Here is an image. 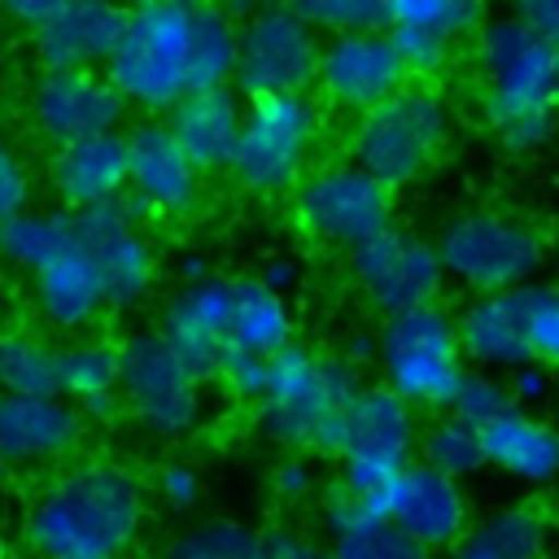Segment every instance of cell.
<instances>
[{
  "mask_svg": "<svg viewBox=\"0 0 559 559\" xmlns=\"http://www.w3.org/2000/svg\"><path fill=\"white\" fill-rule=\"evenodd\" d=\"M432 245L445 266V280L463 284L472 297L537 284V271L546 266V236L528 218L507 210L454 214Z\"/></svg>",
  "mask_w": 559,
  "mask_h": 559,
  "instance_id": "cell-6",
  "label": "cell"
},
{
  "mask_svg": "<svg viewBox=\"0 0 559 559\" xmlns=\"http://www.w3.org/2000/svg\"><path fill=\"white\" fill-rule=\"evenodd\" d=\"M0 559H4V542H0Z\"/></svg>",
  "mask_w": 559,
  "mask_h": 559,
  "instance_id": "cell-48",
  "label": "cell"
},
{
  "mask_svg": "<svg viewBox=\"0 0 559 559\" xmlns=\"http://www.w3.org/2000/svg\"><path fill=\"white\" fill-rule=\"evenodd\" d=\"M0 393L61 397V345L35 328L0 332Z\"/></svg>",
  "mask_w": 559,
  "mask_h": 559,
  "instance_id": "cell-30",
  "label": "cell"
},
{
  "mask_svg": "<svg viewBox=\"0 0 559 559\" xmlns=\"http://www.w3.org/2000/svg\"><path fill=\"white\" fill-rule=\"evenodd\" d=\"M406 83L411 79L402 70V57H397V48L384 31L323 39L314 87L323 92V100L332 109H345V114L362 118V114L380 109L384 100H393Z\"/></svg>",
  "mask_w": 559,
  "mask_h": 559,
  "instance_id": "cell-16",
  "label": "cell"
},
{
  "mask_svg": "<svg viewBox=\"0 0 559 559\" xmlns=\"http://www.w3.org/2000/svg\"><path fill=\"white\" fill-rule=\"evenodd\" d=\"M480 441H485V467H498L520 485L559 480V428L546 424L542 415L511 406L489 428H480Z\"/></svg>",
  "mask_w": 559,
  "mask_h": 559,
  "instance_id": "cell-25",
  "label": "cell"
},
{
  "mask_svg": "<svg viewBox=\"0 0 559 559\" xmlns=\"http://www.w3.org/2000/svg\"><path fill=\"white\" fill-rule=\"evenodd\" d=\"M323 135V109L310 92L301 96H258L245 105L240 144L231 157V175L240 188L258 197L293 192L306 179V162Z\"/></svg>",
  "mask_w": 559,
  "mask_h": 559,
  "instance_id": "cell-8",
  "label": "cell"
},
{
  "mask_svg": "<svg viewBox=\"0 0 559 559\" xmlns=\"http://www.w3.org/2000/svg\"><path fill=\"white\" fill-rule=\"evenodd\" d=\"M66 245H74V214L70 210H22L17 218L0 223V262L13 271L35 275Z\"/></svg>",
  "mask_w": 559,
  "mask_h": 559,
  "instance_id": "cell-31",
  "label": "cell"
},
{
  "mask_svg": "<svg viewBox=\"0 0 559 559\" xmlns=\"http://www.w3.org/2000/svg\"><path fill=\"white\" fill-rule=\"evenodd\" d=\"M271 498L280 507H301L310 498H323L319 489V472L310 463V454H284L275 467H271Z\"/></svg>",
  "mask_w": 559,
  "mask_h": 559,
  "instance_id": "cell-39",
  "label": "cell"
},
{
  "mask_svg": "<svg viewBox=\"0 0 559 559\" xmlns=\"http://www.w3.org/2000/svg\"><path fill=\"white\" fill-rule=\"evenodd\" d=\"M537 39H546L555 52H559V0H524L511 9Z\"/></svg>",
  "mask_w": 559,
  "mask_h": 559,
  "instance_id": "cell-44",
  "label": "cell"
},
{
  "mask_svg": "<svg viewBox=\"0 0 559 559\" xmlns=\"http://www.w3.org/2000/svg\"><path fill=\"white\" fill-rule=\"evenodd\" d=\"M118 393L131 419L157 441H179L201 424V376H192L157 332H135L122 341Z\"/></svg>",
  "mask_w": 559,
  "mask_h": 559,
  "instance_id": "cell-12",
  "label": "cell"
},
{
  "mask_svg": "<svg viewBox=\"0 0 559 559\" xmlns=\"http://www.w3.org/2000/svg\"><path fill=\"white\" fill-rule=\"evenodd\" d=\"M26 118L44 140L66 148V144L92 140V135L122 131L127 100L114 92V83L100 70H87V74H35V83L26 92Z\"/></svg>",
  "mask_w": 559,
  "mask_h": 559,
  "instance_id": "cell-15",
  "label": "cell"
},
{
  "mask_svg": "<svg viewBox=\"0 0 559 559\" xmlns=\"http://www.w3.org/2000/svg\"><path fill=\"white\" fill-rule=\"evenodd\" d=\"M122 345L74 336L61 345V397L83 415H109L122 402Z\"/></svg>",
  "mask_w": 559,
  "mask_h": 559,
  "instance_id": "cell-26",
  "label": "cell"
},
{
  "mask_svg": "<svg viewBox=\"0 0 559 559\" xmlns=\"http://www.w3.org/2000/svg\"><path fill=\"white\" fill-rule=\"evenodd\" d=\"M376 362H380V384L393 389L415 411L419 406L445 411L467 376L454 314L441 301L384 319V328L376 332Z\"/></svg>",
  "mask_w": 559,
  "mask_h": 559,
  "instance_id": "cell-7",
  "label": "cell"
},
{
  "mask_svg": "<svg viewBox=\"0 0 559 559\" xmlns=\"http://www.w3.org/2000/svg\"><path fill=\"white\" fill-rule=\"evenodd\" d=\"M546 542L550 520L533 502H511L476 520L445 559H546Z\"/></svg>",
  "mask_w": 559,
  "mask_h": 559,
  "instance_id": "cell-28",
  "label": "cell"
},
{
  "mask_svg": "<svg viewBox=\"0 0 559 559\" xmlns=\"http://www.w3.org/2000/svg\"><path fill=\"white\" fill-rule=\"evenodd\" d=\"M507 389H511V402L528 411L533 402H542V397L550 393V371H546L542 362H524V367H515V371L507 376Z\"/></svg>",
  "mask_w": 559,
  "mask_h": 559,
  "instance_id": "cell-45",
  "label": "cell"
},
{
  "mask_svg": "<svg viewBox=\"0 0 559 559\" xmlns=\"http://www.w3.org/2000/svg\"><path fill=\"white\" fill-rule=\"evenodd\" d=\"M74 240L92 258L100 284H105L109 310H131L153 293L157 249L140 223V210L127 197L114 205L74 214Z\"/></svg>",
  "mask_w": 559,
  "mask_h": 559,
  "instance_id": "cell-14",
  "label": "cell"
},
{
  "mask_svg": "<svg viewBox=\"0 0 559 559\" xmlns=\"http://www.w3.org/2000/svg\"><path fill=\"white\" fill-rule=\"evenodd\" d=\"M188 26L192 4L179 0H148L127 9L118 48L105 66V79L127 100V109L144 114H170L188 92Z\"/></svg>",
  "mask_w": 559,
  "mask_h": 559,
  "instance_id": "cell-4",
  "label": "cell"
},
{
  "mask_svg": "<svg viewBox=\"0 0 559 559\" xmlns=\"http://www.w3.org/2000/svg\"><path fill=\"white\" fill-rule=\"evenodd\" d=\"M22 210H31V170L13 148L9 131L0 127V223L17 218Z\"/></svg>",
  "mask_w": 559,
  "mask_h": 559,
  "instance_id": "cell-40",
  "label": "cell"
},
{
  "mask_svg": "<svg viewBox=\"0 0 559 559\" xmlns=\"http://www.w3.org/2000/svg\"><path fill=\"white\" fill-rule=\"evenodd\" d=\"M236 57H240V22H236V13L223 9V4H192V26H188V79H192V92L231 87Z\"/></svg>",
  "mask_w": 559,
  "mask_h": 559,
  "instance_id": "cell-29",
  "label": "cell"
},
{
  "mask_svg": "<svg viewBox=\"0 0 559 559\" xmlns=\"http://www.w3.org/2000/svg\"><path fill=\"white\" fill-rule=\"evenodd\" d=\"M9 472H13V467H9V463H4V459H0V485H4V480H9Z\"/></svg>",
  "mask_w": 559,
  "mask_h": 559,
  "instance_id": "cell-47",
  "label": "cell"
},
{
  "mask_svg": "<svg viewBox=\"0 0 559 559\" xmlns=\"http://www.w3.org/2000/svg\"><path fill=\"white\" fill-rule=\"evenodd\" d=\"M362 389L358 367L341 354L288 345L271 358L266 389L258 402L262 432L293 454H332L341 419Z\"/></svg>",
  "mask_w": 559,
  "mask_h": 559,
  "instance_id": "cell-3",
  "label": "cell"
},
{
  "mask_svg": "<svg viewBox=\"0 0 559 559\" xmlns=\"http://www.w3.org/2000/svg\"><path fill=\"white\" fill-rule=\"evenodd\" d=\"M258 559H332V555H328V546H319L314 537H306V533H297V528H288V524H275V528L262 533Z\"/></svg>",
  "mask_w": 559,
  "mask_h": 559,
  "instance_id": "cell-43",
  "label": "cell"
},
{
  "mask_svg": "<svg viewBox=\"0 0 559 559\" xmlns=\"http://www.w3.org/2000/svg\"><path fill=\"white\" fill-rule=\"evenodd\" d=\"M485 17L489 13L472 0H389V26L424 31V35H437V39L454 44V48L463 39H476Z\"/></svg>",
  "mask_w": 559,
  "mask_h": 559,
  "instance_id": "cell-33",
  "label": "cell"
},
{
  "mask_svg": "<svg viewBox=\"0 0 559 559\" xmlns=\"http://www.w3.org/2000/svg\"><path fill=\"white\" fill-rule=\"evenodd\" d=\"M48 183L70 214L100 210L127 197V131L92 135L48 157Z\"/></svg>",
  "mask_w": 559,
  "mask_h": 559,
  "instance_id": "cell-22",
  "label": "cell"
},
{
  "mask_svg": "<svg viewBox=\"0 0 559 559\" xmlns=\"http://www.w3.org/2000/svg\"><path fill=\"white\" fill-rule=\"evenodd\" d=\"M262 533L231 515H201L175 528L162 546V559H258Z\"/></svg>",
  "mask_w": 559,
  "mask_h": 559,
  "instance_id": "cell-32",
  "label": "cell"
},
{
  "mask_svg": "<svg viewBox=\"0 0 559 559\" xmlns=\"http://www.w3.org/2000/svg\"><path fill=\"white\" fill-rule=\"evenodd\" d=\"M537 288L542 284H524V288H507V293H489V297H472L459 314V345L463 358L476 371H515L524 362H533V306H537Z\"/></svg>",
  "mask_w": 559,
  "mask_h": 559,
  "instance_id": "cell-19",
  "label": "cell"
},
{
  "mask_svg": "<svg viewBox=\"0 0 559 559\" xmlns=\"http://www.w3.org/2000/svg\"><path fill=\"white\" fill-rule=\"evenodd\" d=\"M319 57H323V35L293 4L253 9L240 22V57L231 87L240 92V100L301 96L319 79Z\"/></svg>",
  "mask_w": 559,
  "mask_h": 559,
  "instance_id": "cell-11",
  "label": "cell"
},
{
  "mask_svg": "<svg viewBox=\"0 0 559 559\" xmlns=\"http://www.w3.org/2000/svg\"><path fill=\"white\" fill-rule=\"evenodd\" d=\"M511 406H515V402H511V389H507L502 376L467 367V376H463L454 402L445 406V415H454V419H463V424H472V428H489V424H493L498 415H507Z\"/></svg>",
  "mask_w": 559,
  "mask_h": 559,
  "instance_id": "cell-37",
  "label": "cell"
},
{
  "mask_svg": "<svg viewBox=\"0 0 559 559\" xmlns=\"http://www.w3.org/2000/svg\"><path fill=\"white\" fill-rule=\"evenodd\" d=\"M349 271H354L358 293L367 297V306L380 310L384 319L419 310V306H437L441 284H445L437 245L406 227H389L376 240H367L362 249H354Z\"/></svg>",
  "mask_w": 559,
  "mask_h": 559,
  "instance_id": "cell-13",
  "label": "cell"
},
{
  "mask_svg": "<svg viewBox=\"0 0 559 559\" xmlns=\"http://www.w3.org/2000/svg\"><path fill=\"white\" fill-rule=\"evenodd\" d=\"M450 140V105L428 83H406L393 100L362 114L349 131V157L358 170L380 179L389 192L428 175Z\"/></svg>",
  "mask_w": 559,
  "mask_h": 559,
  "instance_id": "cell-5",
  "label": "cell"
},
{
  "mask_svg": "<svg viewBox=\"0 0 559 559\" xmlns=\"http://www.w3.org/2000/svg\"><path fill=\"white\" fill-rule=\"evenodd\" d=\"M293 9L328 39L367 35V31L389 26V0H310V4H293Z\"/></svg>",
  "mask_w": 559,
  "mask_h": 559,
  "instance_id": "cell-36",
  "label": "cell"
},
{
  "mask_svg": "<svg viewBox=\"0 0 559 559\" xmlns=\"http://www.w3.org/2000/svg\"><path fill=\"white\" fill-rule=\"evenodd\" d=\"M389 524H397L428 555L454 550L472 528V507H467L463 480L441 476L437 467L411 459L397 472V485L389 498Z\"/></svg>",
  "mask_w": 559,
  "mask_h": 559,
  "instance_id": "cell-20",
  "label": "cell"
},
{
  "mask_svg": "<svg viewBox=\"0 0 559 559\" xmlns=\"http://www.w3.org/2000/svg\"><path fill=\"white\" fill-rule=\"evenodd\" d=\"M266 371H271V358L240 354V349H227V354H223V362H218V380H223L236 397H245V402H262Z\"/></svg>",
  "mask_w": 559,
  "mask_h": 559,
  "instance_id": "cell-42",
  "label": "cell"
},
{
  "mask_svg": "<svg viewBox=\"0 0 559 559\" xmlns=\"http://www.w3.org/2000/svg\"><path fill=\"white\" fill-rule=\"evenodd\" d=\"M240 127H245V105L236 87H214V92H188L170 114H166V131L175 135V144L192 157V166L205 170H227L240 144Z\"/></svg>",
  "mask_w": 559,
  "mask_h": 559,
  "instance_id": "cell-24",
  "label": "cell"
},
{
  "mask_svg": "<svg viewBox=\"0 0 559 559\" xmlns=\"http://www.w3.org/2000/svg\"><path fill=\"white\" fill-rule=\"evenodd\" d=\"M31 301L48 328L70 332V336H83L109 310L105 284H100L92 258L79 249V240L66 245L57 258H48L31 275Z\"/></svg>",
  "mask_w": 559,
  "mask_h": 559,
  "instance_id": "cell-23",
  "label": "cell"
},
{
  "mask_svg": "<svg viewBox=\"0 0 559 559\" xmlns=\"http://www.w3.org/2000/svg\"><path fill=\"white\" fill-rule=\"evenodd\" d=\"M293 275H297V266L288 262V258H275V262H266V271L258 275L266 288H275V293H288L293 288Z\"/></svg>",
  "mask_w": 559,
  "mask_h": 559,
  "instance_id": "cell-46",
  "label": "cell"
},
{
  "mask_svg": "<svg viewBox=\"0 0 559 559\" xmlns=\"http://www.w3.org/2000/svg\"><path fill=\"white\" fill-rule=\"evenodd\" d=\"M328 555L332 559H432L424 546H415L389 520H367V524H354V528L328 537Z\"/></svg>",
  "mask_w": 559,
  "mask_h": 559,
  "instance_id": "cell-35",
  "label": "cell"
},
{
  "mask_svg": "<svg viewBox=\"0 0 559 559\" xmlns=\"http://www.w3.org/2000/svg\"><path fill=\"white\" fill-rule=\"evenodd\" d=\"M4 17L26 31L39 74H87L109 66L127 9L105 0H22Z\"/></svg>",
  "mask_w": 559,
  "mask_h": 559,
  "instance_id": "cell-10",
  "label": "cell"
},
{
  "mask_svg": "<svg viewBox=\"0 0 559 559\" xmlns=\"http://www.w3.org/2000/svg\"><path fill=\"white\" fill-rule=\"evenodd\" d=\"M480 114L507 153H533L550 140L559 114V52L515 13L485 17L472 39Z\"/></svg>",
  "mask_w": 559,
  "mask_h": 559,
  "instance_id": "cell-2",
  "label": "cell"
},
{
  "mask_svg": "<svg viewBox=\"0 0 559 559\" xmlns=\"http://www.w3.org/2000/svg\"><path fill=\"white\" fill-rule=\"evenodd\" d=\"M293 218L310 240L354 253L393 227V192L354 162H328L293 188Z\"/></svg>",
  "mask_w": 559,
  "mask_h": 559,
  "instance_id": "cell-9",
  "label": "cell"
},
{
  "mask_svg": "<svg viewBox=\"0 0 559 559\" xmlns=\"http://www.w3.org/2000/svg\"><path fill=\"white\" fill-rule=\"evenodd\" d=\"M127 197L140 214L179 218L201 201V170L175 144L166 122H135L127 131Z\"/></svg>",
  "mask_w": 559,
  "mask_h": 559,
  "instance_id": "cell-18",
  "label": "cell"
},
{
  "mask_svg": "<svg viewBox=\"0 0 559 559\" xmlns=\"http://www.w3.org/2000/svg\"><path fill=\"white\" fill-rule=\"evenodd\" d=\"M87 415L66 397L0 393V459L9 467H48L79 450Z\"/></svg>",
  "mask_w": 559,
  "mask_h": 559,
  "instance_id": "cell-21",
  "label": "cell"
},
{
  "mask_svg": "<svg viewBox=\"0 0 559 559\" xmlns=\"http://www.w3.org/2000/svg\"><path fill=\"white\" fill-rule=\"evenodd\" d=\"M153 493H157V502H162L166 511L188 515V511L201 507V498H205V480H201V472H197L192 463L170 459V463L157 467V476H153Z\"/></svg>",
  "mask_w": 559,
  "mask_h": 559,
  "instance_id": "cell-38",
  "label": "cell"
},
{
  "mask_svg": "<svg viewBox=\"0 0 559 559\" xmlns=\"http://www.w3.org/2000/svg\"><path fill=\"white\" fill-rule=\"evenodd\" d=\"M419 463L437 467L441 476H476L485 467V441H480V428L454 419V415H441L432 419L424 432H419Z\"/></svg>",
  "mask_w": 559,
  "mask_h": 559,
  "instance_id": "cell-34",
  "label": "cell"
},
{
  "mask_svg": "<svg viewBox=\"0 0 559 559\" xmlns=\"http://www.w3.org/2000/svg\"><path fill=\"white\" fill-rule=\"evenodd\" d=\"M170 354L192 376H218V362L231 345V280L205 275L192 284H179V293L162 306V319L153 328Z\"/></svg>",
  "mask_w": 559,
  "mask_h": 559,
  "instance_id": "cell-17",
  "label": "cell"
},
{
  "mask_svg": "<svg viewBox=\"0 0 559 559\" xmlns=\"http://www.w3.org/2000/svg\"><path fill=\"white\" fill-rule=\"evenodd\" d=\"M533 362H542L546 371L559 367V288L542 284L537 288V306H533Z\"/></svg>",
  "mask_w": 559,
  "mask_h": 559,
  "instance_id": "cell-41",
  "label": "cell"
},
{
  "mask_svg": "<svg viewBox=\"0 0 559 559\" xmlns=\"http://www.w3.org/2000/svg\"><path fill=\"white\" fill-rule=\"evenodd\" d=\"M148 520V489L118 463H70L26 507L31 559H127Z\"/></svg>",
  "mask_w": 559,
  "mask_h": 559,
  "instance_id": "cell-1",
  "label": "cell"
},
{
  "mask_svg": "<svg viewBox=\"0 0 559 559\" xmlns=\"http://www.w3.org/2000/svg\"><path fill=\"white\" fill-rule=\"evenodd\" d=\"M288 345H293L288 297L266 288L258 275H236L231 280V345L227 349L275 358Z\"/></svg>",
  "mask_w": 559,
  "mask_h": 559,
  "instance_id": "cell-27",
  "label": "cell"
}]
</instances>
